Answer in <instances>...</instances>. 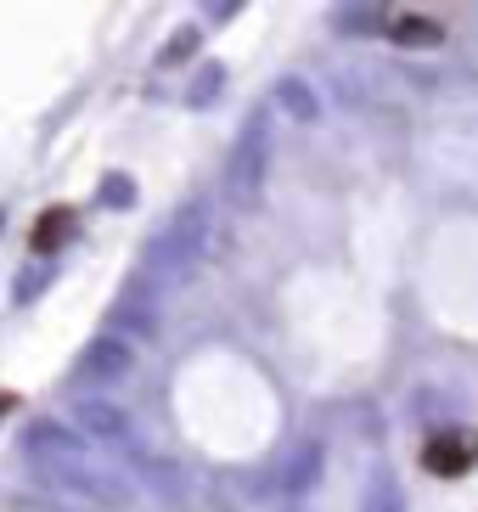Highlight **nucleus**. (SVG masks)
Returning a JSON list of instances; mask_svg holds the SVG:
<instances>
[{
    "instance_id": "1",
    "label": "nucleus",
    "mask_w": 478,
    "mask_h": 512,
    "mask_svg": "<svg viewBox=\"0 0 478 512\" xmlns=\"http://www.w3.org/2000/svg\"><path fill=\"white\" fill-rule=\"evenodd\" d=\"M23 456H29V467L45 484H57V490H68V496L102 501V507H124V501H130V484L90 451L74 428H62V422H51V417H40V422L23 428Z\"/></svg>"
},
{
    "instance_id": "2",
    "label": "nucleus",
    "mask_w": 478,
    "mask_h": 512,
    "mask_svg": "<svg viewBox=\"0 0 478 512\" xmlns=\"http://www.w3.org/2000/svg\"><path fill=\"white\" fill-rule=\"evenodd\" d=\"M203 254H209V203L192 197V203L147 242V254H141V282L147 287H180L197 271Z\"/></svg>"
},
{
    "instance_id": "3",
    "label": "nucleus",
    "mask_w": 478,
    "mask_h": 512,
    "mask_svg": "<svg viewBox=\"0 0 478 512\" xmlns=\"http://www.w3.org/2000/svg\"><path fill=\"white\" fill-rule=\"evenodd\" d=\"M270 181V119L265 113H248L231 141V158H225V192L237 209H259Z\"/></svg>"
},
{
    "instance_id": "4",
    "label": "nucleus",
    "mask_w": 478,
    "mask_h": 512,
    "mask_svg": "<svg viewBox=\"0 0 478 512\" xmlns=\"http://www.w3.org/2000/svg\"><path fill=\"white\" fill-rule=\"evenodd\" d=\"M74 434L85 439V445H107V451L119 456H147V439H141V428H135V417L124 406H113L107 394H79L74 400Z\"/></svg>"
},
{
    "instance_id": "5",
    "label": "nucleus",
    "mask_w": 478,
    "mask_h": 512,
    "mask_svg": "<svg viewBox=\"0 0 478 512\" xmlns=\"http://www.w3.org/2000/svg\"><path fill=\"white\" fill-rule=\"evenodd\" d=\"M107 332L124 338V344H130V338L152 344V338H158V293H152L147 282H130L119 299H113V310H107Z\"/></svg>"
},
{
    "instance_id": "6",
    "label": "nucleus",
    "mask_w": 478,
    "mask_h": 512,
    "mask_svg": "<svg viewBox=\"0 0 478 512\" xmlns=\"http://www.w3.org/2000/svg\"><path fill=\"white\" fill-rule=\"evenodd\" d=\"M478 462V434L473 428H434L428 445H422V467L434 473V479H456L467 467Z\"/></svg>"
},
{
    "instance_id": "7",
    "label": "nucleus",
    "mask_w": 478,
    "mask_h": 512,
    "mask_svg": "<svg viewBox=\"0 0 478 512\" xmlns=\"http://www.w3.org/2000/svg\"><path fill=\"white\" fill-rule=\"evenodd\" d=\"M130 372H135V349L124 344V338H113V332H102V338H90V344L79 349V377L96 383V389L124 383Z\"/></svg>"
},
{
    "instance_id": "8",
    "label": "nucleus",
    "mask_w": 478,
    "mask_h": 512,
    "mask_svg": "<svg viewBox=\"0 0 478 512\" xmlns=\"http://www.w3.org/2000/svg\"><path fill=\"white\" fill-rule=\"evenodd\" d=\"M321 467H327V445H321V439H299L282 462L270 467V490H276V496H304V490L321 479Z\"/></svg>"
},
{
    "instance_id": "9",
    "label": "nucleus",
    "mask_w": 478,
    "mask_h": 512,
    "mask_svg": "<svg viewBox=\"0 0 478 512\" xmlns=\"http://www.w3.org/2000/svg\"><path fill=\"white\" fill-rule=\"evenodd\" d=\"M79 237V214L68 209V203H57V209H45L40 220H34V237H29V248L40 259H51L57 248H68V242Z\"/></svg>"
},
{
    "instance_id": "10",
    "label": "nucleus",
    "mask_w": 478,
    "mask_h": 512,
    "mask_svg": "<svg viewBox=\"0 0 478 512\" xmlns=\"http://www.w3.org/2000/svg\"><path fill=\"white\" fill-rule=\"evenodd\" d=\"M270 96H276V107H282L293 124H315V119H321V96L310 91V79H304V74H282Z\"/></svg>"
},
{
    "instance_id": "11",
    "label": "nucleus",
    "mask_w": 478,
    "mask_h": 512,
    "mask_svg": "<svg viewBox=\"0 0 478 512\" xmlns=\"http://www.w3.org/2000/svg\"><path fill=\"white\" fill-rule=\"evenodd\" d=\"M400 51H428L445 40V23H434V17H422V12H405V17H389V29H383Z\"/></svg>"
},
{
    "instance_id": "12",
    "label": "nucleus",
    "mask_w": 478,
    "mask_h": 512,
    "mask_svg": "<svg viewBox=\"0 0 478 512\" xmlns=\"http://www.w3.org/2000/svg\"><path fill=\"white\" fill-rule=\"evenodd\" d=\"M360 512H405V484L394 467H372L366 490H360Z\"/></svg>"
},
{
    "instance_id": "13",
    "label": "nucleus",
    "mask_w": 478,
    "mask_h": 512,
    "mask_svg": "<svg viewBox=\"0 0 478 512\" xmlns=\"http://www.w3.org/2000/svg\"><path fill=\"white\" fill-rule=\"evenodd\" d=\"M220 91H225V62H197L192 79H186V107L192 113H209L220 102Z\"/></svg>"
},
{
    "instance_id": "14",
    "label": "nucleus",
    "mask_w": 478,
    "mask_h": 512,
    "mask_svg": "<svg viewBox=\"0 0 478 512\" xmlns=\"http://www.w3.org/2000/svg\"><path fill=\"white\" fill-rule=\"evenodd\" d=\"M51 282H57V265H51V259H34V265H23V271H17L12 299H17V304H34Z\"/></svg>"
},
{
    "instance_id": "15",
    "label": "nucleus",
    "mask_w": 478,
    "mask_h": 512,
    "mask_svg": "<svg viewBox=\"0 0 478 512\" xmlns=\"http://www.w3.org/2000/svg\"><path fill=\"white\" fill-rule=\"evenodd\" d=\"M197 46H203V29H197V23H186V29H175L164 40V51H158V62H152V68H180V62L197 57Z\"/></svg>"
},
{
    "instance_id": "16",
    "label": "nucleus",
    "mask_w": 478,
    "mask_h": 512,
    "mask_svg": "<svg viewBox=\"0 0 478 512\" xmlns=\"http://www.w3.org/2000/svg\"><path fill=\"white\" fill-rule=\"evenodd\" d=\"M96 203L102 209H135V181L124 169H107L102 181H96Z\"/></svg>"
},
{
    "instance_id": "17",
    "label": "nucleus",
    "mask_w": 478,
    "mask_h": 512,
    "mask_svg": "<svg viewBox=\"0 0 478 512\" xmlns=\"http://www.w3.org/2000/svg\"><path fill=\"white\" fill-rule=\"evenodd\" d=\"M338 29L344 34H383L389 29V12L383 6H344L338 12Z\"/></svg>"
},
{
    "instance_id": "18",
    "label": "nucleus",
    "mask_w": 478,
    "mask_h": 512,
    "mask_svg": "<svg viewBox=\"0 0 478 512\" xmlns=\"http://www.w3.org/2000/svg\"><path fill=\"white\" fill-rule=\"evenodd\" d=\"M6 411H12V394H0V417H6Z\"/></svg>"
}]
</instances>
